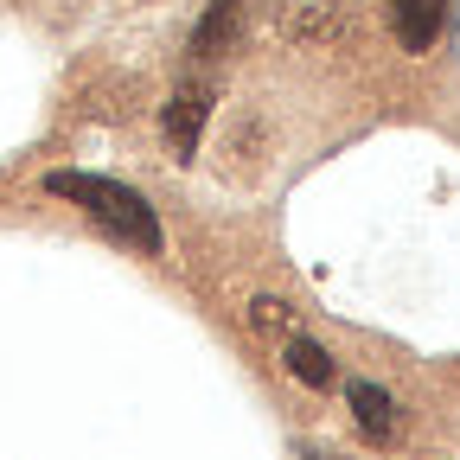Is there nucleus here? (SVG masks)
I'll list each match as a JSON object with an SVG mask.
<instances>
[{
    "instance_id": "obj_1",
    "label": "nucleus",
    "mask_w": 460,
    "mask_h": 460,
    "mask_svg": "<svg viewBox=\"0 0 460 460\" xmlns=\"http://www.w3.org/2000/svg\"><path fill=\"white\" fill-rule=\"evenodd\" d=\"M45 192L51 199H71L77 211H90L102 230L122 250H141V256H160V217H154V205L135 192V186H122V180H102V172H71V166H58V172H45Z\"/></svg>"
},
{
    "instance_id": "obj_2",
    "label": "nucleus",
    "mask_w": 460,
    "mask_h": 460,
    "mask_svg": "<svg viewBox=\"0 0 460 460\" xmlns=\"http://www.w3.org/2000/svg\"><path fill=\"white\" fill-rule=\"evenodd\" d=\"M211 102H217V84H205V77H192V84H180L166 96V147H172V160H192L199 154V135H205V122H211Z\"/></svg>"
},
{
    "instance_id": "obj_3",
    "label": "nucleus",
    "mask_w": 460,
    "mask_h": 460,
    "mask_svg": "<svg viewBox=\"0 0 460 460\" xmlns=\"http://www.w3.org/2000/svg\"><path fill=\"white\" fill-rule=\"evenodd\" d=\"M390 26L402 51H429L447 26V0H390Z\"/></svg>"
},
{
    "instance_id": "obj_4",
    "label": "nucleus",
    "mask_w": 460,
    "mask_h": 460,
    "mask_svg": "<svg viewBox=\"0 0 460 460\" xmlns=\"http://www.w3.org/2000/svg\"><path fill=\"white\" fill-rule=\"evenodd\" d=\"M243 20H250V0H211V7H205V20L192 26V51H199V58L237 51V39H243Z\"/></svg>"
},
{
    "instance_id": "obj_5",
    "label": "nucleus",
    "mask_w": 460,
    "mask_h": 460,
    "mask_svg": "<svg viewBox=\"0 0 460 460\" xmlns=\"http://www.w3.org/2000/svg\"><path fill=\"white\" fill-rule=\"evenodd\" d=\"M352 410H358V429H365V435H377V441H390V435H396L390 390H377V384H352Z\"/></svg>"
},
{
    "instance_id": "obj_6",
    "label": "nucleus",
    "mask_w": 460,
    "mask_h": 460,
    "mask_svg": "<svg viewBox=\"0 0 460 460\" xmlns=\"http://www.w3.org/2000/svg\"><path fill=\"white\" fill-rule=\"evenodd\" d=\"M288 371H295L307 390H326V384L339 377L332 352H326V345H314V339H295V345H288Z\"/></svg>"
},
{
    "instance_id": "obj_7",
    "label": "nucleus",
    "mask_w": 460,
    "mask_h": 460,
    "mask_svg": "<svg viewBox=\"0 0 460 460\" xmlns=\"http://www.w3.org/2000/svg\"><path fill=\"white\" fill-rule=\"evenodd\" d=\"M288 26H295L301 39H326V32H339V7L332 0H295V20Z\"/></svg>"
},
{
    "instance_id": "obj_8",
    "label": "nucleus",
    "mask_w": 460,
    "mask_h": 460,
    "mask_svg": "<svg viewBox=\"0 0 460 460\" xmlns=\"http://www.w3.org/2000/svg\"><path fill=\"white\" fill-rule=\"evenodd\" d=\"M281 320H288L281 301H256V326H281Z\"/></svg>"
},
{
    "instance_id": "obj_9",
    "label": "nucleus",
    "mask_w": 460,
    "mask_h": 460,
    "mask_svg": "<svg viewBox=\"0 0 460 460\" xmlns=\"http://www.w3.org/2000/svg\"><path fill=\"white\" fill-rule=\"evenodd\" d=\"M447 13H454V51H460V0H447Z\"/></svg>"
}]
</instances>
